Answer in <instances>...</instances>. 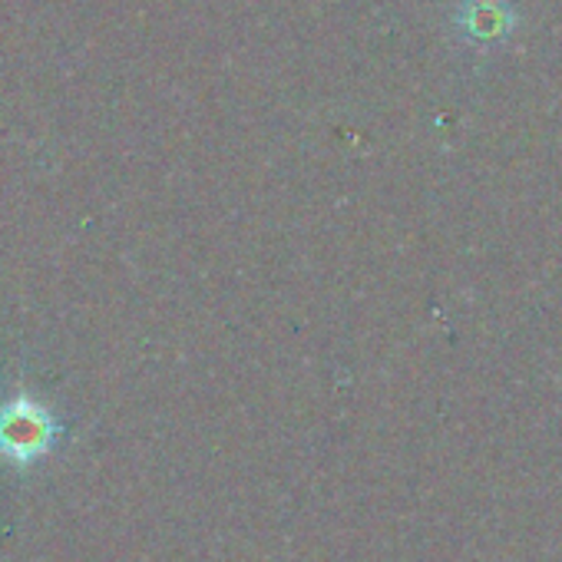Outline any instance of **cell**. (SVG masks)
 Returning a JSON list of instances; mask_svg holds the SVG:
<instances>
[{
	"label": "cell",
	"instance_id": "6da1fadb",
	"mask_svg": "<svg viewBox=\"0 0 562 562\" xmlns=\"http://www.w3.org/2000/svg\"><path fill=\"white\" fill-rule=\"evenodd\" d=\"M57 434H60L57 417L44 404L24 394L0 407V457H8L18 467H31L44 460L54 450Z\"/></svg>",
	"mask_w": 562,
	"mask_h": 562
},
{
	"label": "cell",
	"instance_id": "7a4b0ae2",
	"mask_svg": "<svg viewBox=\"0 0 562 562\" xmlns=\"http://www.w3.org/2000/svg\"><path fill=\"white\" fill-rule=\"evenodd\" d=\"M457 27L467 41L486 44L503 37V31L509 27V11L503 0H463L457 11Z\"/></svg>",
	"mask_w": 562,
	"mask_h": 562
}]
</instances>
